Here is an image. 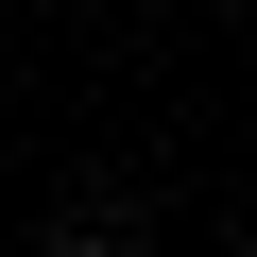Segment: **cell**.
<instances>
[{"label":"cell","instance_id":"obj_1","mask_svg":"<svg viewBox=\"0 0 257 257\" xmlns=\"http://www.w3.org/2000/svg\"><path fill=\"white\" fill-rule=\"evenodd\" d=\"M52 257H120V240H52Z\"/></svg>","mask_w":257,"mask_h":257}]
</instances>
